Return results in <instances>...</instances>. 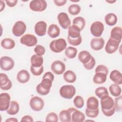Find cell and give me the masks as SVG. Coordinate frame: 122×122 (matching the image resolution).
<instances>
[{
    "label": "cell",
    "mask_w": 122,
    "mask_h": 122,
    "mask_svg": "<svg viewBox=\"0 0 122 122\" xmlns=\"http://www.w3.org/2000/svg\"><path fill=\"white\" fill-rule=\"evenodd\" d=\"M81 30L77 26L72 25L68 28L67 41L72 46H78L82 41L81 35Z\"/></svg>",
    "instance_id": "1"
},
{
    "label": "cell",
    "mask_w": 122,
    "mask_h": 122,
    "mask_svg": "<svg viewBox=\"0 0 122 122\" xmlns=\"http://www.w3.org/2000/svg\"><path fill=\"white\" fill-rule=\"evenodd\" d=\"M52 81L47 78L42 79L41 83L38 84L36 88L37 92L40 95H46L48 94L52 86Z\"/></svg>",
    "instance_id": "2"
},
{
    "label": "cell",
    "mask_w": 122,
    "mask_h": 122,
    "mask_svg": "<svg viewBox=\"0 0 122 122\" xmlns=\"http://www.w3.org/2000/svg\"><path fill=\"white\" fill-rule=\"evenodd\" d=\"M67 47L66 41L62 38L52 41L50 44L51 51L55 53H59L64 51Z\"/></svg>",
    "instance_id": "3"
},
{
    "label": "cell",
    "mask_w": 122,
    "mask_h": 122,
    "mask_svg": "<svg viewBox=\"0 0 122 122\" xmlns=\"http://www.w3.org/2000/svg\"><path fill=\"white\" fill-rule=\"evenodd\" d=\"M76 92V89L72 85H65L61 87L60 89V94L63 98L71 99Z\"/></svg>",
    "instance_id": "4"
},
{
    "label": "cell",
    "mask_w": 122,
    "mask_h": 122,
    "mask_svg": "<svg viewBox=\"0 0 122 122\" xmlns=\"http://www.w3.org/2000/svg\"><path fill=\"white\" fill-rule=\"evenodd\" d=\"M30 106L34 111L39 112L43 109L44 106V102L41 97L34 96L30 101Z\"/></svg>",
    "instance_id": "5"
},
{
    "label": "cell",
    "mask_w": 122,
    "mask_h": 122,
    "mask_svg": "<svg viewBox=\"0 0 122 122\" xmlns=\"http://www.w3.org/2000/svg\"><path fill=\"white\" fill-rule=\"evenodd\" d=\"M29 7L34 11L41 12L46 9L47 4L44 0H33L30 2Z\"/></svg>",
    "instance_id": "6"
},
{
    "label": "cell",
    "mask_w": 122,
    "mask_h": 122,
    "mask_svg": "<svg viewBox=\"0 0 122 122\" xmlns=\"http://www.w3.org/2000/svg\"><path fill=\"white\" fill-rule=\"evenodd\" d=\"M104 30L103 24L99 21L93 22L90 27L91 34L95 37H100Z\"/></svg>",
    "instance_id": "7"
},
{
    "label": "cell",
    "mask_w": 122,
    "mask_h": 122,
    "mask_svg": "<svg viewBox=\"0 0 122 122\" xmlns=\"http://www.w3.org/2000/svg\"><path fill=\"white\" fill-rule=\"evenodd\" d=\"M0 66L3 71H10L14 66V61L10 57L3 56L0 59Z\"/></svg>",
    "instance_id": "8"
},
{
    "label": "cell",
    "mask_w": 122,
    "mask_h": 122,
    "mask_svg": "<svg viewBox=\"0 0 122 122\" xmlns=\"http://www.w3.org/2000/svg\"><path fill=\"white\" fill-rule=\"evenodd\" d=\"M20 42L28 47H33L37 44L38 40L35 36L30 34H26L21 37Z\"/></svg>",
    "instance_id": "9"
},
{
    "label": "cell",
    "mask_w": 122,
    "mask_h": 122,
    "mask_svg": "<svg viewBox=\"0 0 122 122\" xmlns=\"http://www.w3.org/2000/svg\"><path fill=\"white\" fill-rule=\"evenodd\" d=\"M26 30L25 23L21 20L18 21L15 23L12 27V33L16 37H20L22 35Z\"/></svg>",
    "instance_id": "10"
},
{
    "label": "cell",
    "mask_w": 122,
    "mask_h": 122,
    "mask_svg": "<svg viewBox=\"0 0 122 122\" xmlns=\"http://www.w3.org/2000/svg\"><path fill=\"white\" fill-rule=\"evenodd\" d=\"M57 19L60 26L64 29H67L71 25V21L68 14L63 12H60L57 16Z\"/></svg>",
    "instance_id": "11"
},
{
    "label": "cell",
    "mask_w": 122,
    "mask_h": 122,
    "mask_svg": "<svg viewBox=\"0 0 122 122\" xmlns=\"http://www.w3.org/2000/svg\"><path fill=\"white\" fill-rule=\"evenodd\" d=\"M10 97L9 93L3 92L0 94V111H6L10 104Z\"/></svg>",
    "instance_id": "12"
},
{
    "label": "cell",
    "mask_w": 122,
    "mask_h": 122,
    "mask_svg": "<svg viewBox=\"0 0 122 122\" xmlns=\"http://www.w3.org/2000/svg\"><path fill=\"white\" fill-rule=\"evenodd\" d=\"M120 41H115L110 38L105 45V51L109 54H112L114 53L118 49Z\"/></svg>",
    "instance_id": "13"
},
{
    "label": "cell",
    "mask_w": 122,
    "mask_h": 122,
    "mask_svg": "<svg viewBox=\"0 0 122 122\" xmlns=\"http://www.w3.org/2000/svg\"><path fill=\"white\" fill-rule=\"evenodd\" d=\"M65 69L66 66L65 64L59 60L53 61L51 65V70L52 71L57 75H60L63 73Z\"/></svg>",
    "instance_id": "14"
},
{
    "label": "cell",
    "mask_w": 122,
    "mask_h": 122,
    "mask_svg": "<svg viewBox=\"0 0 122 122\" xmlns=\"http://www.w3.org/2000/svg\"><path fill=\"white\" fill-rule=\"evenodd\" d=\"M101 105L102 111L109 110L115 107L113 99L109 95L101 99Z\"/></svg>",
    "instance_id": "15"
},
{
    "label": "cell",
    "mask_w": 122,
    "mask_h": 122,
    "mask_svg": "<svg viewBox=\"0 0 122 122\" xmlns=\"http://www.w3.org/2000/svg\"><path fill=\"white\" fill-rule=\"evenodd\" d=\"M12 87V82L8 76L3 73H0V88L1 90L7 91Z\"/></svg>",
    "instance_id": "16"
},
{
    "label": "cell",
    "mask_w": 122,
    "mask_h": 122,
    "mask_svg": "<svg viewBox=\"0 0 122 122\" xmlns=\"http://www.w3.org/2000/svg\"><path fill=\"white\" fill-rule=\"evenodd\" d=\"M76 109L74 108H70L67 110L61 111L59 114V119L62 122H71V113Z\"/></svg>",
    "instance_id": "17"
},
{
    "label": "cell",
    "mask_w": 122,
    "mask_h": 122,
    "mask_svg": "<svg viewBox=\"0 0 122 122\" xmlns=\"http://www.w3.org/2000/svg\"><path fill=\"white\" fill-rule=\"evenodd\" d=\"M105 41L102 38L95 37L92 39L90 45L91 47L94 51H99L102 49L104 45Z\"/></svg>",
    "instance_id": "18"
},
{
    "label": "cell",
    "mask_w": 122,
    "mask_h": 122,
    "mask_svg": "<svg viewBox=\"0 0 122 122\" xmlns=\"http://www.w3.org/2000/svg\"><path fill=\"white\" fill-rule=\"evenodd\" d=\"M47 26V23L44 21L37 22L34 26L35 33L39 36H44L46 33Z\"/></svg>",
    "instance_id": "19"
},
{
    "label": "cell",
    "mask_w": 122,
    "mask_h": 122,
    "mask_svg": "<svg viewBox=\"0 0 122 122\" xmlns=\"http://www.w3.org/2000/svg\"><path fill=\"white\" fill-rule=\"evenodd\" d=\"M30 78L29 72L25 70H20L17 74V80L21 83H25L28 82Z\"/></svg>",
    "instance_id": "20"
},
{
    "label": "cell",
    "mask_w": 122,
    "mask_h": 122,
    "mask_svg": "<svg viewBox=\"0 0 122 122\" xmlns=\"http://www.w3.org/2000/svg\"><path fill=\"white\" fill-rule=\"evenodd\" d=\"M122 37V29L120 27H113L111 31L110 38L115 41H121Z\"/></svg>",
    "instance_id": "21"
},
{
    "label": "cell",
    "mask_w": 122,
    "mask_h": 122,
    "mask_svg": "<svg viewBox=\"0 0 122 122\" xmlns=\"http://www.w3.org/2000/svg\"><path fill=\"white\" fill-rule=\"evenodd\" d=\"M110 78L116 84L121 85L122 83V75L121 72L118 70L112 71L110 74Z\"/></svg>",
    "instance_id": "22"
},
{
    "label": "cell",
    "mask_w": 122,
    "mask_h": 122,
    "mask_svg": "<svg viewBox=\"0 0 122 122\" xmlns=\"http://www.w3.org/2000/svg\"><path fill=\"white\" fill-rule=\"evenodd\" d=\"M85 116L83 112L76 109L71 113V122H82L84 121Z\"/></svg>",
    "instance_id": "23"
},
{
    "label": "cell",
    "mask_w": 122,
    "mask_h": 122,
    "mask_svg": "<svg viewBox=\"0 0 122 122\" xmlns=\"http://www.w3.org/2000/svg\"><path fill=\"white\" fill-rule=\"evenodd\" d=\"M47 32L50 37L55 38L59 36L60 34V29L56 24H51L49 27Z\"/></svg>",
    "instance_id": "24"
},
{
    "label": "cell",
    "mask_w": 122,
    "mask_h": 122,
    "mask_svg": "<svg viewBox=\"0 0 122 122\" xmlns=\"http://www.w3.org/2000/svg\"><path fill=\"white\" fill-rule=\"evenodd\" d=\"M19 110L20 106L18 102L15 101H11L8 109L6 110V112L9 115H14L18 113Z\"/></svg>",
    "instance_id": "25"
},
{
    "label": "cell",
    "mask_w": 122,
    "mask_h": 122,
    "mask_svg": "<svg viewBox=\"0 0 122 122\" xmlns=\"http://www.w3.org/2000/svg\"><path fill=\"white\" fill-rule=\"evenodd\" d=\"M86 106L87 108L90 110L98 109L99 107V101L98 99L94 96L89 97L87 100Z\"/></svg>",
    "instance_id": "26"
},
{
    "label": "cell",
    "mask_w": 122,
    "mask_h": 122,
    "mask_svg": "<svg viewBox=\"0 0 122 122\" xmlns=\"http://www.w3.org/2000/svg\"><path fill=\"white\" fill-rule=\"evenodd\" d=\"M31 66L34 67H40L42 66L43 63V58L41 56L37 54L33 55L30 58Z\"/></svg>",
    "instance_id": "27"
},
{
    "label": "cell",
    "mask_w": 122,
    "mask_h": 122,
    "mask_svg": "<svg viewBox=\"0 0 122 122\" xmlns=\"http://www.w3.org/2000/svg\"><path fill=\"white\" fill-rule=\"evenodd\" d=\"M63 77L64 80L69 83H73L77 79L76 75L71 70H68L66 71L63 73Z\"/></svg>",
    "instance_id": "28"
},
{
    "label": "cell",
    "mask_w": 122,
    "mask_h": 122,
    "mask_svg": "<svg viewBox=\"0 0 122 122\" xmlns=\"http://www.w3.org/2000/svg\"><path fill=\"white\" fill-rule=\"evenodd\" d=\"M107 76L106 74L102 72L95 73L93 78V81L95 84H102L106 81Z\"/></svg>",
    "instance_id": "29"
},
{
    "label": "cell",
    "mask_w": 122,
    "mask_h": 122,
    "mask_svg": "<svg viewBox=\"0 0 122 122\" xmlns=\"http://www.w3.org/2000/svg\"><path fill=\"white\" fill-rule=\"evenodd\" d=\"M92 55L87 51H82L78 54V59L83 64L87 63L91 59Z\"/></svg>",
    "instance_id": "30"
},
{
    "label": "cell",
    "mask_w": 122,
    "mask_h": 122,
    "mask_svg": "<svg viewBox=\"0 0 122 122\" xmlns=\"http://www.w3.org/2000/svg\"><path fill=\"white\" fill-rule=\"evenodd\" d=\"M1 47L6 50H10L13 49L15 46L14 41L10 38L3 39L0 43Z\"/></svg>",
    "instance_id": "31"
},
{
    "label": "cell",
    "mask_w": 122,
    "mask_h": 122,
    "mask_svg": "<svg viewBox=\"0 0 122 122\" xmlns=\"http://www.w3.org/2000/svg\"><path fill=\"white\" fill-rule=\"evenodd\" d=\"M104 20L106 23L108 25L112 26L117 23V17L114 13H109L105 15Z\"/></svg>",
    "instance_id": "32"
},
{
    "label": "cell",
    "mask_w": 122,
    "mask_h": 122,
    "mask_svg": "<svg viewBox=\"0 0 122 122\" xmlns=\"http://www.w3.org/2000/svg\"><path fill=\"white\" fill-rule=\"evenodd\" d=\"M109 90L111 94L114 97H118L120 96L122 92L121 87L116 83L111 85L109 86Z\"/></svg>",
    "instance_id": "33"
},
{
    "label": "cell",
    "mask_w": 122,
    "mask_h": 122,
    "mask_svg": "<svg viewBox=\"0 0 122 122\" xmlns=\"http://www.w3.org/2000/svg\"><path fill=\"white\" fill-rule=\"evenodd\" d=\"M73 24L78 27L81 30H82L85 25V19L82 17H77L75 18L72 21Z\"/></svg>",
    "instance_id": "34"
},
{
    "label": "cell",
    "mask_w": 122,
    "mask_h": 122,
    "mask_svg": "<svg viewBox=\"0 0 122 122\" xmlns=\"http://www.w3.org/2000/svg\"><path fill=\"white\" fill-rule=\"evenodd\" d=\"M78 51L76 48L69 46L67 47L65 51V54L66 56L69 59L74 58L77 53Z\"/></svg>",
    "instance_id": "35"
},
{
    "label": "cell",
    "mask_w": 122,
    "mask_h": 122,
    "mask_svg": "<svg viewBox=\"0 0 122 122\" xmlns=\"http://www.w3.org/2000/svg\"><path fill=\"white\" fill-rule=\"evenodd\" d=\"M95 95L100 99L109 95V93L106 88L104 87H100L96 89L95 91Z\"/></svg>",
    "instance_id": "36"
},
{
    "label": "cell",
    "mask_w": 122,
    "mask_h": 122,
    "mask_svg": "<svg viewBox=\"0 0 122 122\" xmlns=\"http://www.w3.org/2000/svg\"><path fill=\"white\" fill-rule=\"evenodd\" d=\"M80 6L76 4L71 5L68 8V11L69 13L72 15H76L81 11Z\"/></svg>",
    "instance_id": "37"
},
{
    "label": "cell",
    "mask_w": 122,
    "mask_h": 122,
    "mask_svg": "<svg viewBox=\"0 0 122 122\" xmlns=\"http://www.w3.org/2000/svg\"><path fill=\"white\" fill-rule=\"evenodd\" d=\"M73 103L76 108L79 109L82 108L84 104V100L81 96H76L73 100Z\"/></svg>",
    "instance_id": "38"
},
{
    "label": "cell",
    "mask_w": 122,
    "mask_h": 122,
    "mask_svg": "<svg viewBox=\"0 0 122 122\" xmlns=\"http://www.w3.org/2000/svg\"><path fill=\"white\" fill-rule=\"evenodd\" d=\"M122 97L120 95L115 98L114 106L115 111L117 112H122Z\"/></svg>",
    "instance_id": "39"
},
{
    "label": "cell",
    "mask_w": 122,
    "mask_h": 122,
    "mask_svg": "<svg viewBox=\"0 0 122 122\" xmlns=\"http://www.w3.org/2000/svg\"><path fill=\"white\" fill-rule=\"evenodd\" d=\"M85 112L86 115L88 117L96 118L98 116L99 114V110L98 108L95 110H90L86 108Z\"/></svg>",
    "instance_id": "40"
},
{
    "label": "cell",
    "mask_w": 122,
    "mask_h": 122,
    "mask_svg": "<svg viewBox=\"0 0 122 122\" xmlns=\"http://www.w3.org/2000/svg\"><path fill=\"white\" fill-rule=\"evenodd\" d=\"M30 70L32 74L34 76H40L43 71V66H41L40 67H34L32 66H30Z\"/></svg>",
    "instance_id": "41"
},
{
    "label": "cell",
    "mask_w": 122,
    "mask_h": 122,
    "mask_svg": "<svg viewBox=\"0 0 122 122\" xmlns=\"http://www.w3.org/2000/svg\"><path fill=\"white\" fill-rule=\"evenodd\" d=\"M58 120H59V118L57 114L54 112H51L48 113L45 119V121L47 122H58Z\"/></svg>",
    "instance_id": "42"
},
{
    "label": "cell",
    "mask_w": 122,
    "mask_h": 122,
    "mask_svg": "<svg viewBox=\"0 0 122 122\" xmlns=\"http://www.w3.org/2000/svg\"><path fill=\"white\" fill-rule=\"evenodd\" d=\"M95 64H96L95 60L93 56H92L90 60L87 63L84 64L83 66L86 70H90L94 68Z\"/></svg>",
    "instance_id": "43"
},
{
    "label": "cell",
    "mask_w": 122,
    "mask_h": 122,
    "mask_svg": "<svg viewBox=\"0 0 122 122\" xmlns=\"http://www.w3.org/2000/svg\"><path fill=\"white\" fill-rule=\"evenodd\" d=\"M34 51L36 54L39 56H42L45 52V49L43 46L41 45H37L34 49Z\"/></svg>",
    "instance_id": "44"
},
{
    "label": "cell",
    "mask_w": 122,
    "mask_h": 122,
    "mask_svg": "<svg viewBox=\"0 0 122 122\" xmlns=\"http://www.w3.org/2000/svg\"><path fill=\"white\" fill-rule=\"evenodd\" d=\"M95 73L102 72L106 74L107 75L109 73V70L108 69V68L105 65H102V64L97 66L95 69Z\"/></svg>",
    "instance_id": "45"
},
{
    "label": "cell",
    "mask_w": 122,
    "mask_h": 122,
    "mask_svg": "<svg viewBox=\"0 0 122 122\" xmlns=\"http://www.w3.org/2000/svg\"><path fill=\"white\" fill-rule=\"evenodd\" d=\"M103 114L107 117H110L113 115L115 112V107L113 108L112 109L109 110H105V111H102Z\"/></svg>",
    "instance_id": "46"
},
{
    "label": "cell",
    "mask_w": 122,
    "mask_h": 122,
    "mask_svg": "<svg viewBox=\"0 0 122 122\" xmlns=\"http://www.w3.org/2000/svg\"><path fill=\"white\" fill-rule=\"evenodd\" d=\"M43 78L49 79L53 81L54 79V76L52 72H51L50 71H47L43 76L42 79H43Z\"/></svg>",
    "instance_id": "47"
},
{
    "label": "cell",
    "mask_w": 122,
    "mask_h": 122,
    "mask_svg": "<svg viewBox=\"0 0 122 122\" xmlns=\"http://www.w3.org/2000/svg\"><path fill=\"white\" fill-rule=\"evenodd\" d=\"M53 2L56 6H62L66 4L67 0H54Z\"/></svg>",
    "instance_id": "48"
},
{
    "label": "cell",
    "mask_w": 122,
    "mask_h": 122,
    "mask_svg": "<svg viewBox=\"0 0 122 122\" xmlns=\"http://www.w3.org/2000/svg\"><path fill=\"white\" fill-rule=\"evenodd\" d=\"M7 5L10 7H13L16 5L18 0H6L5 1Z\"/></svg>",
    "instance_id": "49"
},
{
    "label": "cell",
    "mask_w": 122,
    "mask_h": 122,
    "mask_svg": "<svg viewBox=\"0 0 122 122\" xmlns=\"http://www.w3.org/2000/svg\"><path fill=\"white\" fill-rule=\"evenodd\" d=\"M20 122H33V119L32 117L30 115H25L22 117Z\"/></svg>",
    "instance_id": "50"
},
{
    "label": "cell",
    "mask_w": 122,
    "mask_h": 122,
    "mask_svg": "<svg viewBox=\"0 0 122 122\" xmlns=\"http://www.w3.org/2000/svg\"><path fill=\"white\" fill-rule=\"evenodd\" d=\"M18 120L15 118H10L7 119L5 122H18Z\"/></svg>",
    "instance_id": "51"
},
{
    "label": "cell",
    "mask_w": 122,
    "mask_h": 122,
    "mask_svg": "<svg viewBox=\"0 0 122 122\" xmlns=\"http://www.w3.org/2000/svg\"><path fill=\"white\" fill-rule=\"evenodd\" d=\"M0 11H2L5 8V4L4 3V1L2 0H0Z\"/></svg>",
    "instance_id": "52"
},
{
    "label": "cell",
    "mask_w": 122,
    "mask_h": 122,
    "mask_svg": "<svg viewBox=\"0 0 122 122\" xmlns=\"http://www.w3.org/2000/svg\"><path fill=\"white\" fill-rule=\"evenodd\" d=\"M107 2H108L109 3H113L116 1V0H106Z\"/></svg>",
    "instance_id": "53"
},
{
    "label": "cell",
    "mask_w": 122,
    "mask_h": 122,
    "mask_svg": "<svg viewBox=\"0 0 122 122\" xmlns=\"http://www.w3.org/2000/svg\"><path fill=\"white\" fill-rule=\"evenodd\" d=\"M91 121V122L92 121V122H93V121H92V120H87V121Z\"/></svg>",
    "instance_id": "54"
}]
</instances>
